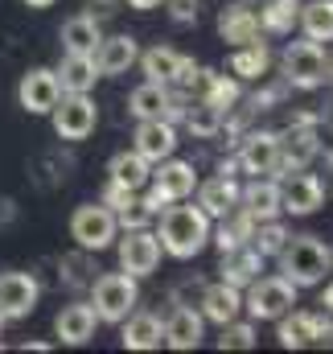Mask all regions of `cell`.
Segmentation results:
<instances>
[{"label": "cell", "mask_w": 333, "mask_h": 354, "mask_svg": "<svg viewBox=\"0 0 333 354\" xmlns=\"http://www.w3.org/2000/svg\"><path fill=\"white\" fill-rule=\"evenodd\" d=\"M280 322V330H276V338H280V346L284 351H301V346H317V342H325L333 334V322L330 313H309V309H288L284 317H276Z\"/></svg>", "instance_id": "cell-10"}, {"label": "cell", "mask_w": 333, "mask_h": 354, "mask_svg": "<svg viewBox=\"0 0 333 354\" xmlns=\"http://www.w3.org/2000/svg\"><path fill=\"white\" fill-rule=\"evenodd\" d=\"M136 305H140L136 276H128V272H103V276H95V284H91V309H95L99 322L120 326Z\"/></svg>", "instance_id": "cell-3"}, {"label": "cell", "mask_w": 333, "mask_h": 354, "mask_svg": "<svg viewBox=\"0 0 333 354\" xmlns=\"http://www.w3.org/2000/svg\"><path fill=\"white\" fill-rule=\"evenodd\" d=\"M29 8H50V4H58V0H25Z\"/></svg>", "instance_id": "cell-50"}, {"label": "cell", "mask_w": 333, "mask_h": 354, "mask_svg": "<svg viewBox=\"0 0 333 354\" xmlns=\"http://www.w3.org/2000/svg\"><path fill=\"white\" fill-rule=\"evenodd\" d=\"M153 218H157V214L144 206V198H132L128 206H120V210H115V223H120V231H136V227H149Z\"/></svg>", "instance_id": "cell-39"}, {"label": "cell", "mask_w": 333, "mask_h": 354, "mask_svg": "<svg viewBox=\"0 0 333 354\" xmlns=\"http://www.w3.org/2000/svg\"><path fill=\"white\" fill-rule=\"evenodd\" d=\"M296 25L313 41H333V0H309V4H301Z\"/></svg>", "instance_id": "cell-35"}, {"label": "cell", "mask_w": 333, "mask_h": 354, "mask_svg": "<svg viewBox=\"0 0 333 354\" xmlns=\"http://www.w3.org/2000/svg\"><path fill=\"white\" fill-rule=\"evenodd\" d=\"M95 71H99V79H115V75H128L132 66H136V58H140V46H136V37H128V33H115V37H103L99 46H95Z\"/></svg>", "instance_id": "cell-15"}, {"label": "cell", "mask_w": 333, "mask_h": 354, "mask_svg": "<svg viewBox=\"0 0 333 354\" xmlns=\"http://www.w3.org/2000/svg\"><path fill=\"white\" fill-rule=\"evenodd\" d=\"M0 334H4V313H0Z\"/></svg>", "instance_id": "cell-52"}, {"label": "cell", "mask_w": 333, "mask_h": 354, "mask_svg": "<svg viewBox=\"0 0 333 354\" xmlns=\"http://www.w3.org/2000/svg\"><path fill=\"white\" fill-rule=\"evenodd\" d=\"M132 140H136L132 149L149 165H157V161L177 153V124H169V120H136V136Z\"/></svg>", "instance_id": "cell-16"}, {"label": "cell", "mask_w": 333, "mask_h": 354, "mask_svg": "<svg viewBox=\"0 0 333 354\" xmlns=\"http://www.w3.org/2000/svg\"><path fill=\"white\" fill-rule=\"evenodd\" d=\"M218 272H222V280H227V284L247 288L251 280L263 272V256H259L251 243H243V248H231V252H222V264H218Z\"/></svg>", "instance_id": "cell-26"}, {"label": "cell", "mask_w": 333, "mask_h": 354, "mask_svg": "<svg viewBox=\"0 0 333 354\" xmlns=\"http://www.w3.org/2000/svg\"><path fill=\"white\" fill-rule=\"evenodd\" d=\"M325 79H333V54L325 58Z\"/></svg>", "instance_id": "cell-51"}, {"label": "cell", "mask_w": 333, "mask_h": 354, "mask_svg": "<svg viewBox=\"0 0 333 354\" xmlns=\"http://www.w3.org/2000/svg\"><path fill=\"white\" fill-rule=\"evenodd\" d=\"M149 177H153V165H149L136 149H132V153H115V157L107 161V181H115V185H124V189H144Z\"/></svg>", "instance_id": "cell-29"}, {"label": "cell", "mask_w": 333, "mask_h": 354, "mask_svg": "<svg viewBox=\"0 0 333 354\" xmlns=\"http://www.w3.org/2000/svg\"><path fill=\"white\" fill-rule=\"evenodd\" d=\"M161 252L173 260H193L202 256V248L210 243V214L202 206H181V202H169L161 210Z\"/></svg>", "instance_id": "cell-1"}, {"label": "cell", "mask_w": 333, "mask_h": 354, "mask_svg": "<svg viewBox=\"0 0 333 354\" xmlns=\"http://www.w3.org/2000/svg\"><path fill=\"white\" fill-rule=\"evenodd\" d=\"M202 330H206V317L198 309H189V305H177L165 317V346L169 351H198Z\"/></svg>", "instance_id": "cell-20"}, {"label": "cell", "mask_w": 333, "mask_h": 354, "mask_svg": "<svg viewBox=\"0 0 333 354\" xmlns=\"http://www.w3.org/2000/svg\"><path fill=\"white\" fill-rule=\"evenodd\" d=\"M284 243H288V227H284L280 218H263V223H255L251 248H255L263 260H276V256L284 252Z\"/></svg>", "instance_id": "cell-37"}, {"label": "cell", "mask_w": 333, "mask_h": 354, "mask_svg": "<svg viewBox=\"0 0 333 354\" xmlns=\"http://www.w3.org/2000/svg\"><path fill=\"white\" fill-rule=\"evenodd\" d=\"M181 124L193 132V140H214V136L222 132V107H214V103H206V99H189Z\"/></svg>", "instance_id": "cell-32"}, {"label": "cell", "mask_w": 333, "mask_h": 354, "mask_svg": "<svg viewBox=\"0 0 333 354\" xmlns=\"http://www.w3.org/2000/svg\"><path fill=\"white\" fill-rule=\"evenodd\" d=\"M149 181H153V189H157L165 202H185V198H193V189H198L193 165H189V161H177V157L157 161V174L149 177Z\"/></svg>", "instance_id": "cell-17"}, {"label": "cell", "mask_w": 333, "mask_h": 354, "mask_svg": "<svg viewBox=\"0 0 333 354\" xmlns=\"http://www.w3.org/2000/svg\"><path fill=\"white\" fill-rule=\"evenodd\" d=\"M321 305H325V313H333V284L325 288V297H321Z\"/></svg>", "instance_id": "cell-49"}, {"label": "cell", "mask_w": 333, "mask_h": 354, "mask_svg": "<svg viewBox=\"0 0 333 354\" xmlns=\"http://www.w3.org/2000/svg\"><path fill=\"white\" fill-rule=\"evenodd\" d=\"M50 120H54L58 140L79 145V140H86V136L95 132V124H99V107H95V99H91L86 91H83V95L62 91V95H58V103L50 107Z\"/></svg>", "instance_id": "cell-7"}, {"label": "cell", "mask_w": 333, "mask_h": 354, "mask_svg": "<svg viewBox=\"0 0 333 354\" xmlns=\"http://www.w3.org/2000/svg\"><path fill=\"white\" fill-rule=\"evenodd\" d=\"M128 8H136V12H153V8H161L165 0H124Z\"/></svg>", "instance_id": "cell-45"}, {"label": "cell", "mask_w": 333, "mask_h": 354, "mask_svg": "<svg viewBox=\"0 0 333 354\" xmlns=\"http://www.w3.org/2000/svg\"><path fill=\"white\" fill-rule=\"evenodd\" d=\"M12 218H17V206H12L8 198H0V227H8Z\"/></svg>", "instance_id": "cell-44"}, {"label": "cell", "mask_w": 333, "mask_h": 354, "mask_svg": "<svg viewBox=\"0 0 333 354\" xmlns=\"http://www.w3.org/2000/svg\"><path fill=\"white\" fill-rule=\"evenodd\" d=\"M280 71H284V83L296 91L325 87V50H321V41H313V37L288 41L284 54H280Z\"/></svg>", "instance_id": "cell-5"}, {"label": "cell", "mask_w": 333, "mask_h": 354, "mask_svg": "<svg viewBox=\"0 0 333 354\" xmlns=\"http://www.w3.org/2000/svg\"><path fill=\"white\" fill-rule=\"evenodd\" d=\"M276 260H280V276L292 280L296 288H317L325 280V272L333 268L330 248L317 235H288V243Z\"/></svg>", "instance_id": "cell-2"}, {"label": "cell", "mask_w": 333, "mask_h": 354, "mask_svg": "<svg viewBox=\"0 0 333 354\" xmlns=\"http://www.w3.org/2000/svg\"><path fill=\"white\" fill-rule=\"evenodd\" d=\"M136 62H140V71H144L153 83H165V87H173V83H177V75H181L185 54L169 50V46H153V50H144Z\"/></svg>", "instance_id": "cell-30"}, {"label": "cell", "mask_w": 333, "mask_h": 354, "mask_svg": "<svg viewBox=\"0 0 333 354\" xmlns=\"http://www.w3.org/2000/svg\"><path fill=\"white\" fill-rule=\"evenodd\" d=\"M41 284L33 280V272H0V313L4 322H21L37 309Z\"/></svg>", "instance_id": "cell-13"}, {"label": "cell", "mask_w": 333, "mask_h": 354, "mask_svg": "<svg viewBox=\"0 0 333 354\" xmlns=\"http://www.w3.org/2000/svg\"><path fill=\"white\" fill-rule=\"evenodd\" d=\"M296 292L301 288L284 276H255L243 292V309H247L251 322H276L296 305Z\"/></svg>", "instance_id": "cell-4"}, {"label": "cell", "mask_w": 333, "mask_h": 354, "mask_svg": "<svg viewBox=\"0 0 333 354\" xmlns=\"http://www.w3.org/2000/svg\"><path fill=\"white\" fill-rule=\"evenodd\" d=\"M120 326H124V338H120L124 351H157L165 342V322L157 313H136L132 309Z\"/></svg>", "instance_id": "cell-24"}, {"label": "cell", "mask_w": 333, "mask_h": 354, "mask_svg": "<svg viewBox=\"0 0 333 354\" xmlns=\"http://www.w3.org/2000/svg\"><path fill=\"white\" fill-rule=\"evenodd\" d=\"M120 235V223H115V210H107L103 202H86L70 214V239L79 243V252H107Z\"/></svg>", "instance_id": "cell-6"}, {"label": "cell", "mask_w": 333, "mask_h": 354, "mask_svg": "<svg viewBox=\"0 0 333 354\" xmlns=\"http://www.w3.org/2000/svg\"><path fill=\"white\" fill-rule=\"evenodd\" d=\"M330 256H333V248H330Z\"/></svg>", "instance_id": "cell-53"}, {"label": "cell", "mask_w": 333, "mask_h": 354, "mask_svg": "<svg viewBox=\"0 0 333 354\" xmlns=\"http://www.w3.org/2000/svg\"><path fill=\"white\" fill-rule=\"evenodd\" d=\"M165 8H169V21H173V25L189 29V25H198V8H202V0H165Z\"/></svg>", "instance_id": "cell-40"}, {"label": "cell", "mask_w": 333, "mask_h": 354, "mask_svg": "<svg viewBox=\"0 0 333 354\" xmlns=\"http://www.w3.org/2000/svg\"><path fill=\"white\" fill-rule=\"evenodd\" d=\"M198 313L206 317V322H214V326H227V322H235L239 313H243V288H235V284H227V280H218V284H206L202 288V297H198Z\"/></svg>", "instance_id": "cell-18"}, {"label": "cell", "mask_w": 333, "mask_h": 354, "mask_svg": "<svg viewBox=\"0 0 333 354\" xmlns=\"http://www.w3.org/2000/svg\"><path fill=\"white\" fill-rule=\"evenodd\" d=\"M321 153V128L317 124H305V120H292L284 132H280V165H276V181L284 174H296V169H309Z\"/></svg>", "instance_id": "cell-8"}, {"label": "cell", "mask_w": 333, "mask_h": 354, "mask_svg": "<svg viewBox=\"0 0 333 354\" xmlns=\"http://www.w3.org/2000/svg\"><path fill=\"white\" fill-rule=\"evenodd\" d=\"M136 198V189H124V185H115V181H107V189H103V206L107 210H120V206H128Z\"/></svg>", "instance_id": "cell-42"}, {"label": "cell", "mask_w": 333, "mask_h": 354, "mask_svg": "<svg viewBox=\"0 0 333 354\" xmlns=\"http://www.w3.org/2000/svg\"><path fill=\"white\" fill-rule=\"evenodd\" d=\"M259 12L247 8V4H227L218 12V37L227 46H247V41H259Z\"/></svg>", "instance_id": "cell-22"}, {"label": "cell", "mask_w": 333, "mask_h": 354, "mask_svg": "<svg viewBox=\"0 0 333 354\" xmlns=\"http://www.w3.org/2000/svg\"><path fill=\"white\" fill-rule=\"evenodd\" d=\"M218 174H222V177H235V174H239V157H227V161H218Z\"/></svg>", "instance_id": "cell-46"}, {"label": "cell", "mask_w": 333, "mask_h": 354, "mask_svg": "<svg viewBox=\"0 0 333 354\" xmlns=\"http://www.w3.org/2000/svg\"><path fill=\"white\" fill-rule=\"evenodd\" d=\"M120 12V0H91V17H111Z\"/></svg>", "instance_id": "cell-43"}, {"label": "cell", "mask_w": 333, "mask_h": 354, "mask_svg": "<svg viewBox=\"0 0 333 354\" xmlns=\"http://www.w3.org/2000/svg\"><path fill=\"white\" fill-rule=\"evenodd\" d=\"M58 87L70 91V95H83V91L95 87V79H99V71H95V58L91 54H62V62H58Z\"/></svg>", "instance_id": "cell-28"}, {"label": "cell", "mask_w": 333, "mask_h": 354, "mask_svg": "<svg viewBox=\"0 0 333 354\" xmlns=\"http://www.w3.org/2000/svg\"><path fill=\"white\" fill-rule=\"evenodd\" d=\"M62 50L66 54H95V46L103 41V29H99V17H91V12H79V17H70L66 25H62Z\"/></svg>", "instance_id": "cell-27"}, {"label": "cell", "mask_w": 333, "mask_h": 354, "mask_svg": "<svg viewBox=\"0 0 333 354\" xmlns=\"http://www.w3.org/2000/svg\"><path fill=\"white\" fill-rule=\"evenodd\" d=\"M115 239H120V235H115ZM161 256H165V252H161L157 231H149V227L124 231V239H120V272L144 280V276H153V272L161 268Z\"/></svg>", "instance_id": "cell-9"}, {"label": "cell", "mask_w": 333, "mask_h": 354, "mask_svg": "<svg viewBox=\"0 0 333 354\" xmlns=\"http://www.w3.org/2000/svg\"><path fill=\"white\" fill-rule=\"evenodd\" d=\"M198 206L210 214V218H227L235 206H239V181L235 177H210L206 185H198Z\"/></svg>", "instance_id": "cell-25"}, {"label": "cell", "mask_w": 333, "mask_h": 354, "mask_svg": "<svg viewBox=\"0 0 333 354\" xmlns=\"http://www.w3.org/2000/svg\"><path fill=\"white\" fill-rule=\"evenodd\" d=\"M255 346V322H227L218 334V351H251Z\"/></svg>", "instance_id": "cell-38"}, {"label": "cell", "mask_w": 333, "mask_h": 354, "mask_svg": "<svg viewBox=\"0 0 333 354\" xmlns=\"http://www.w3.org/2000/svg\"><path fill=\"white\" fill-rule=\"evenodd\" d=\"M251 235H255V218H251L243 206H235V210L222 218V227H218V231H210V239H214V248H218V252L243 248V243H251Z\"/></svg>", "instance_id": "cell-33"}, {"label": "cell", "mask_w": 333, "mask_h": 354, "mask_svg": "<svg viewBox=\"0 0 333 354\" xmlns=\"http://www.w3.org/2000/svg\"><path fill=\"white\" fill-rule=\"evenodd\" d=\"M95 326H99V317H95L91 301H75L54 317V334L62 346H86L95 338Z\"/></svg>", "instance_id": "cell-19"}, {"label": "cell", "mask_w": 333, "mask_h": 354, "mask_svg": "<svg viewBox=\"0 0 333 354\" xmlns=\"http://www.w3.org/2000/svg\"><path fill=\"white\" fill-rule=\"evenodd\" d=\"M288 83H276V87H263V91H255V95H251L247 99V107L251 111H272V107H276V103H284V95H288Z\"/></svg>", "instance_id": "cell-41"}, {"label": "cell", "mask_w": 333, "mask_h": 354, "mask_svg": "<svg viewBox=\"0 0 333 354\" xmlns=\"http://www.w3.org/2000/svg\"><path fill=\"white\" fill-rule=\"evenodd\" d=\"M58 95H62V87H58V75L50 66H33L17 83V103L29 115H50V107L58 103Z\"/></svg>", "instance_id": "cell-14"}, {"label": "cell", "mask_w": 333, "mask_h": 354, "mask_svg": "<svg viewBox=\"0 0 333 354\" xmlns=\"http://www.w3.org/2000/svg\"><path fill=\"white\" fill-rule=\"evenodd\" d=\"M321 202H325V185H321V177L317 174L296 169V174L280 177V210H284V214L305 218V214H313Z\"/></svg>", "instance_id": "cell-11"}, {"label": "cell", "mask_w": 333, "mask_h": 354, "mask_svg": "<svg viewBox=\"0 0 333 354\" xmlns=\"http://www.w3.org/2000/svg\"><path fill=\"white\" fill-rule=\"evenodd\" d=\"M239 206L247 210L255 223L276 218L280 214V181L276 177H255L247 185H239Z\"/></svg>", "instance_id": "cell-23"}, {"label": "cell", "mask_w": 333, "mask_h": 354, "mask_svg": "<svg viewBox=\"0 0 333 354\" xmlns=\"http://www.w3.org/2000/svg\"><path fill=\"white\" fill-rule=\"evenodd\" d=\"M193 95L227 111V107H235V103H239L243 87H239V79H235V75H222V71L198 66V75H193Z\"/></svg>", "instance_id": "cell-21"}, {"label": "cell", "mask_w": 333, "mask_h": 354, "mask_svg": "<svg viewBox=\"0 0 333 354\" xmlns=\"http://www.w3.org/2000/svg\"><path fill=\"white\" fill-rule=\"evenodd\" d=\"M21 351H25V354H29V351L46 354V351H54V342H21Z\"/></svg>", "instance_id": "cell-47"}, {"label": "cell", "mask_w": 333, "mask_h": 354, "mask_svg": "<svg viewBox=\"0 0 333 354\" xmlns=\"http://www.w3.org/2000/svg\"><path fill=\"white\" fill-rule=\"evenodd\" d=\"M296 12H301V0H267L259 8V29L272 37H284V33H292Z\"/></svg>", "instance_id": "cell-36"}, {"label": "cell", "mask_w": 333, "mask_h": 354, "mask_svg": "<svg viewBox=\"0 0 333 354\" xmlns=\"http://www.w3.org/2000/svg\"><path fill=\"white\" fill-rule=\"evenodd\" d=\"M272 66V50L263 41H247V46H235L231 54V75L243 83V79H263Z\"/></svg>", "instance_id": "cell-34"}, {"label": "cell", "mask_w": 333, "mask_h": 354, "mask_svg": "<svg viewBox=\"0 0 333 354\" xmlns=\"http://www.w3.org/2000/svg\"><path fill=\"white\" fill-rule=\"evenodd\" d=\"M239 169L251 177H276V165H280V132H243L239 140Z\"/></svg>", "instance_id": "cell-12"}, {"label": "cell", "mask_w": 333, "mask_h": 354, "mask_svg": "<svg viewBox=\"0 0 333 354\" xmlns=\"http://www.w3.org/2000/svg\"><path fill=\"white\" fill-rule=\"evenodd\" d=\"M165 107H169V87L165 83H140V87L128 95V115L136 120H165Z\"/></svg>", "instance_id": "cell-31"}, {"label": "cell", "mask_w": 333, "mask_h": 354, "mask_svg": "<svg viewBox=\"0 0 333 354\" xmlns=\"http://www.w3.org/2000/svg\"><path fill=\"white\" fill-rule=\"evenodd\" d=\"M317 157H325V161H333V140H321V153Z\"/></svg>", "instance_id": "cell-48"}]
</instances>
